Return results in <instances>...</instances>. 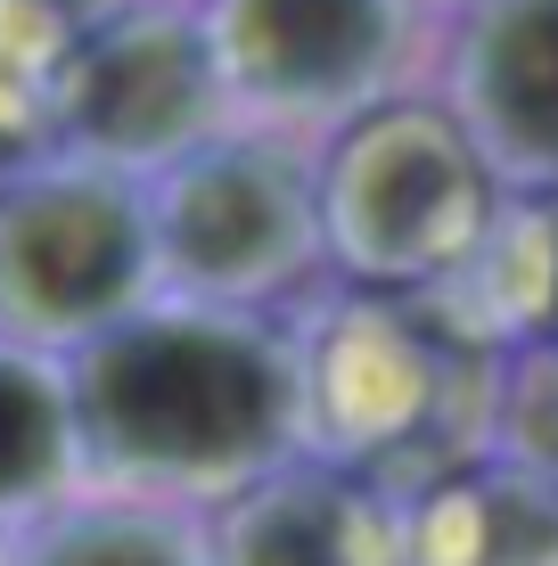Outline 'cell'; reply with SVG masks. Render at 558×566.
<instances>
[{
    "mask_svg": "<svg viewBox=\"0 0 558 566\" xmlns=\"http://www.w3.org/2000/svg\"><path fill=\"white\" fill-rule=\"evenodd\" d=\"M74 460L91 493L214 510L304 452L296 337L263 312H206L157 296L57 361Z\"/></svg>",
    "mask_w": 558,
    "mask_h": 566,
    "instance_id": "1",
    "label": "cell"
},
{
    "mask_svg": "<svg viewBox=\"0 0 558 566\" xmlns=\"http://www.w3.org/2000/svg\"><path fill=\"white\" fill-rule=\"evenodd\" d=\"M296 337L304 460L419 493L428 476L493 452L502 354L468 345L428 296L313 287L287 312Z\"/></svg>",
    "mask_w": 558,
    "mask_h": 566,
    "instance_id": "2",
    "label": "cell"
},
{
    "mask_svg": "<svg viewBox=\"0 0 558 566\" xmlns=\"http://www.w3.org/2000/svg\"><path fill=\"white\" fill-rule=\"evenodd\" d=\"M320 263L337 287L435 296L485 255L509 189L468 140V124L428 83L345 115L313 140Z\"/></svg>",
    "mask_w": 558,
    "mask_h": 566,
    "instance_id": "3",
    "label": "cell"
},
{
    "mask_svg": "<svg viewBox=\"0 0 558 566\" xmlns=\"http://www.w3.org/2000/svg\"><path fill=\"white\" fill-rule=\"evenodd\" d=\"M148 230H157V280L172 304L287 321L329 280L313 140H296V132H214L198 156L148 181Z\"/></svg>",
    "mask_w": 558,
    "mask_h": 566,
    "instance_id": "4",
    "label": "cell"
},
{
    "mask_svg": "<svg viewBox=\"0 0 558 566\" xmlns=\"http://www.w3.org/2000/svg\"><path fill=\"white\" fill-rule=\"evenodd\" d=\"M165 296L148 181L42 148L0 172V345L66 361Z\"/></svg>",
    "mask_w": 558,
    "mask_h": 566,
    "instance_id": "5",
    "label": "cell"
},
{
    "mask_svg": "<svg viewBox=\"0 0 558 566\" xmlns=\"http://www.w3.org/2000/svg\"><path fill=\"white\" fill-rule=\"evenodd\" d=\"M230 124L320 140L345 115L411 91L428 50L419 0H198Z\"/></svg>",
    "mask_w": 558,
    "mask_h": 566,
    "instance_id": "6",
    "label": "cell"
},
{
    "mask_svg": "<svg viewBox=\"0 0 558 566\" xmlns=\"http://www.w3.org/2000/svg\"><path fill=\"white\" fill-rule=\"evenodd\" d=\"M42 124L57 156H83L124 181H157L214 132H230L198 0H131L124 17H107L42 83Z\"/></svg>",
    "mask_w": 558,
    "mask_h": 566,
    "instance_id": "7",
    "label": "cell"
},
{
    "mask_svg": "<svg viewBox=\"0 0 558 566\" xmlns=\"http://www.w3.org/2000/svg\"><path fill=\"white\" fill-rule=\"evenodd\" d=\"M428 91L468 124L509 198H558V0H460Z\"/></svg>",
    "mask_w": 558,
    "mask_h": 566,
    "instance_id": "8",
    "label": "cell"
},
{
    "mask_svg": "<svg viewBox=\"0 0 558 566\" xmlns=\"http://www.w3.org/2000/svg\"><path fill=\"white\" fill-rule=\"evenodd\" d=\"M206 566H411L402 493L296 452L206 510Z\"/></svg>",
    "mask_w": 558,
    "mask_h": 566,
    "instance_id": "9",
    "label": "cell"
},
{
    "mask_svg": "<svg viewBox=\"0 0 558 566\" xmlns=\"http://www.w3.org/2000/svg\"><path fill=\"white\" fill-rule=\"evenodd\" d=\"M411 566H558V476L509 452H476L402 493Z\"/></svg>",
    "mask_w": 558,
    "mask_h": 566,
    "instance_id": "10",
    "label": "cell"
},
{
    "mask_svg": "<svg viewBox=\"0 0 558 566\" xmlns=\"http://www.w3.org/2000/svg\"><path fill=\"white\" fill-rule=\"evenodd\" d=\"M0 566H206V510L74 484L0 534Z\"/></svg>",
    "mask_w": 558,
    "mask_h": 566,
    "instance_id": "11",
    "label": "cell"
},
{
    "mask_svg": "<svg viewBox=\"0 0 558 566\" xmlns=\"http://www.w3.org/2000/svg\"><path fill=\"white\" fill-rule=\"evenodd\" d=\"M74 484H83V460H74L66 378H57V361L0 345V534L66 501Z\"/></svg>",
    "mask_w": 558,
    "mask_h": 566,
    "instance_id": "12",
    "label": "cell"
},
{
    "mask_svg": "<svg viewBox=\"0 0 558 566\" xmlns=\"http://www.w3.org/2000/svg\"><path fill=\"white\" fill-rule=\"evenodd\" d=\"M131 0H0V74L42 91L107 17H124Z\"/></svg>",
    "mask_w": 558,
    "mask_h": 566,
    "instance_id": "13",
    "label": "cell"
},
{
    "mask_svg": "<svg viewBox=\"0 0 558 566\" xmlns=\"http://www.w3.org/2000/svg\"><path fill=\"white\" fill-rule=\"evenodd\" d=\"M50 148V124H42V91L17 83V74H0V172L33 165V156Z\"/></svg>",
    "mask_w": 558,
    "mask_h": 566,
    "instance_id": "14",
    "label": "cell"
},
{
    "mask_svg": "<svg viewBox=\"0 0 558 566\" xmlns=\"http://www.w3.org/2000/svg\"><path fill=\"white\" fill-rule=\"evenodd\" d=\"M419 9H428V17H452V9H460V0H419Z\"/></svg>",
    "mask_w": 558,
    "mask_h": 566,
    "instance_id": "15",
    "label": "cell"
}]
</instances>
